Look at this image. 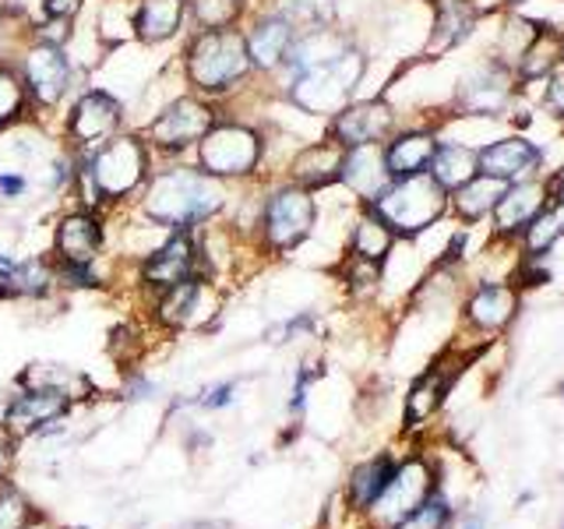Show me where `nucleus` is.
I'll use <instances>...</instances> for the list:
<instances>
[{"instance_id":"obj_45","label":"nucleus","mask_w":564,"mask_h":529,"mask_svg":"<svg viewBox=\"0 0 564 529\" xmlns=\"http://www.w3.org/2000/svg\"><path fill=\"white\" fill-rule=\"evenodd\" d=\"M466 529H480V522H469V526H466Z\"/></svg>"},{"instance_id":"obj_19","label":"nucleus","mask_w":564,"mask_h":529,"mask_svg":"<svg viewBox=\"0 0 564 529\" xmlns=\"http://www.w3.org/2000/svg\"><path fill=\"white\" fill-rule=\"evenodd\" d=\"M349 50H352V40H349V32L339 29V25H322V29L296 32V43H293L290 57H286L290 82L296 75H304V71H311V67L339 61L343 53H349Z\"/></svg>"},{"instance_id":"obj_12","label":"nucleus","mask_w":564,"mask_h":529,"mask_svg":"<svg viewBox=\"0 0 564 529\" xmlns=\"http://www.w3.org/2000/svg\"><path fill=\"white\" fill-rule=\"evenodd\" d=\"M484 8L476 0H434V14H431V32L427 43H423V61H441L448 57L452 50L463 46L476 22H480Z\"/></svg>"},{"instance_id":"obj_18","label":"nucleus","mask_w":564,"mask_h":529,"mask_svg":"<svg viewBox=\"0 0 564 529\" xmlns=\"http://www.w3.org/2000/svg\"><path fill=\"white\" fill-rule=\"evenodd\" d=\"M427 476L431 473H427V466H423V463H405V466H399L395 476H392V484H388L384 494L375 501V516L395 529L431 494V481H427Z\"/></svg>"},{"instance_id":"obj_22","label":"nucleus","mask_w":564,"mask_h":529,"mask_svg":"<svg viewBox=\"0 0 564 529\" xmlns=\"http://www.w3.org/2000/svg\"><path fill=\"white\" fill-rule=\"evenodd\" d=\"M395 244H399L395 229L388 226L375 208L364 205L357 223H352V229H349V251H352V258L381 264V261H388V255L395 251Z\"/></svg>"},{"instance_id":"obj_47","label":"nucleus","mask_w":564,"mask_h":529,"mask_svg":"<svg viewBox=\"0 0 564 529\" xmlns=\"http://www.w3.org/2000/svg\"><path fill=\"white\" fill-rule=\"evenodd\" d=\"M25 529H29V526H25Z\"/></svg>"},{"instance_id":"obj_15","label":"nucleus","mask_w":564,"mask_h":529,"mask_svg":"<svg viewBox=\"0 0 564 529\" xmlns=\"http://www.w3.org/2000/svg\"><path fill=\"white\" fill-rule=\"evenodd\" d=\"M293 43H296V25L279 8L254 18L251 32H247V53H251V64H254V71H264V75L286 67Z\"/></svg>"},{"instance_id":"obj_3","label":"nucleus","mask_w":564,"mask_h":529,"mask_svg":"<svg viewBox=\"0 0 564 529\" xmlns=\"http://www.w3.org/2000/svg\"><path fill=\"white\" fill-rule=\"evenodd\" d=\"M370 208L395 229L399 240H416L431 226H437L441 216L452 208V191L441 187L431 173H420L405 176V181H392V187Z\"/></svg>"},{"instance_id":"obj_11","label":"nucleus","mask_w":564,"mask_h":529,"mask_svg":"<svg viewBox=\"0 0 564 529\" xmlns=\"http://www.w3.org/2000/svg\"><path fill=\"white\" fill-rule=\"evenodd\" d=\"M543 159H546L543 145L529 141L525 134H508L480 145V173L498 176L505 184H519L543 176Z\"/></svg>"},{"instance_id":"obj_24","label":"nucleus","mask_w":564,"mask_h":529,"mask_svg":"<svg viewBox=\"0 0 564 529\" xmlns=\"http://www.w3.org/2000/svg\"><path fill=\"white\" fill-rule=\"evenodd\" d=\"M505 191L508 184L498 181V176H473L469 184H463L458 191H452V212H455V219L458 223H484L487 216H494V208H498V202L505 198Z\"/></svg>"},{"instance_id":"obj_26","label":"nucleus","mask_w":564,"mask_h":529,"mask_svg":"<svg viewBox=\"0 0 564 529\" xmlns=\"http://www.w3.org/2000/svg\"><path fill=\"white\" fill-rule=\"evenodd\" d=\"M561 64H564V32L557 25H543V32L536 35V43L529 46V53L516 67L519 88L546 82Z\"/></svg>"},{"instance_id":"obj_21","label":"nucleus","mask_w":564,"mask_h":529,"mask_svg":"<svg viewBox=\"0 0 564 529\" xmlns=\"http://www.w3.org/2000/svg\"><path fill=\"white\" fill-rule=\"evenodd\" d=\"M194 240L187 237V229H176V234L159 247V251L145 261V279L152 287H176V282L194 279Z\"/></svg>"},{"instance_id":"obj_30","label":"nucleus","mask_w":564,"mask_h":529,"mask_svg":"<svg viewBox=\"0 0 564 529\" xmlns=\"http://www.w3.org/2000/svg\"><path fill=\"white\" fill-rule=\"evenodd\" d=\"M25 75H29L32 93L40 96L43 102H53L67 85V61L61 57L57 46H40V50L29 53Z\"/></svg>"},{"instance_id":"obj_25","label":"nucleus","mask_w":564,"mask_h":529,"mask_svg":"<svg viewBox=\"0 0 564 529\" xmlns=\"http://www.w3.org/2000/svg\"><path fill=\"white\" fill-rule=\"evenodd\" d=\"M431 176L445 191H458L463 184H469L473 176H480V149L466 145V141L441 138L434 163H431Z\"/></svg>"},{"instance_id":"obj_28","label":"nucleus","mask_w":564,"mask_h":529,"mask_svg":"<svg viewBox=\"0 0 564 529\" xmlns=\"http://www.w3.org/2000/svg\"><path fill=\"white\" fill-rule=\"evenodd\" d=\"M120 120V102L110 99L106 93H88L78 106H75V120H70V131L82 141H99L106 134H113Z\"/></svg>"},{"instance_id":"obj_31","label":"nucleus","mask_w":564,"mask_h":529,"mask_svg":"<svg viewBox=\"0 0 564 529\" xmlns=\"http://www.w3.org/2000/svg\"><path fill=\"white\" fill-rule=\"evenodd\" d=\"M57 247L67 258V264H88L99 251V226L93 216H67L61 223Z\"/></svg>"},{"instance_id":"obj_6","label":"nucleus","mask_w":564,"mask_h":529,"mask_svg":"<svg viewBox=\"0 0 564 529\" xmlns=\"http://www.w3.org/2000/svg\"><path fill=\"white\" fill-rule=\"evenodd\" d=\"M317 216H322V212H317L314 191L300 187L293 181L279 184L261 205L264 244H269L272 251H293V247H300L314 234Z\"/></svg>"},{"instance_id":"obj_32","label":"nucleus","mask_w":564,"mask_h":529,"mask_svg":"<svg viewBox=\"0 0 564 529\" xmlns=\"http://www.w3.org/2000/svg\"><path fill=\"white\" fill-rule=\"evenodd\" d=\"M395 463L392 458H370V463H364L357 473L349 476V501L357 508H375V501L384 494V487L392 484L395 476Z\"/></svg>"},{"instance_id":"obj_41","label":"nucleus","mask_w":564,"mask_h":529,"mask_svg":"<svg viewBox=\"0 0 564 529\" xmlns=\"http://www.w3.org/2000/svg\"><path fill=\"white\" fill-rule=\"evenodd\" d=\"M78 4H82V0H46V11L53 18H64V22H67V18L78 11Z\"/></svg>"},{"instance_id":"obj_42","label":"nucleus","mask_w":564,"mask_h":529,"mask_svg":"<svg viewBox=\"0 0 564 529\" xmlns=\"http://www.w3.org/2000/svg\"><path fill=\"white\" fill-rule=\"evenodd\" d=\"M229 392H234V385H219L216 392H208V399H202V406H208V410H216V406H226L229 402Z\"/></svg>"},{"instance_id":"obj_33","label":"nucleus","mask_w":564,"mask_h":529,"mask_svg":"<svg viewBox=\"0 0 564 529\" xmlns=\"http://www.w3.org/2000/svg\"><path fill=\"white\" fill-rule=\"evenodd\" d=\"M564 240V205L561 202H546V208L540 216L529 223V229L522 234V255H533V258H543L551 247Z\"/></svg>"},{"instance_id":"obj_29","label":"nucleus","mask_w":564,"mask_h":529,"mask_svg":"<svg viewBox=\"0 0 564 529\" xmlns=\"http://www.w3.org/2000/svg\"><path fill=\"white\" fill-rule=\"evenodd\" d=\"M184 11H187V0H141L134 29L145 43H163L170 35L181 32Z\"/></svg>"},{"instance_id":"obj_1","label":"nucleus","mask_w":564,"mask_h":529,"mask_svg":"<svg viewBox=\"0 0 564 529\" xmlns=\"http://www.w3.org/2000/svg\"><path fill=\"white\" fill-rule=\"evenodd\" d=\"M226 202V187L219 176L187 166H173L166 173H159L149 184L145 194V212L149 219L159 226H173V229H187L194 223H205L208 216H216Z\"/></svg>"},{"instance_id":"obj_23","label":"nucleus","mask_w":564,"mask_h":529,"mask_svg":"<svg viewBox=\"0 0 564 529\" xmlns=\"http://www.w3.org/2000/svg\"><path fill=\"white\" fill-rule=\"evenodd\" d=\"M67 410V396L57 392V388H35L29 396H18L8 410V420L14 434H32L40 431L43 423H53Z\"/></svg>"},{"instance_id":"obj_14","label":"nucleus","mask_w":564,"mask_h":529,"mask_svg":"<svg viewBox=\"0 0 564 529\" xmlns=\"http://www.w3.org/2000/svg\"><path fill=\"white\" fill-rule=\"evenodd\" d=\"M551 202L546 194V181L543 176H533V181H519V184H508L505 198L494 208V237L498 240H522V234L529 229L540 212Z\"/></svg>"},{"instance_id":"obj_27","label":"nucleus","mask_w":564,"mask_h":529,"mask_svg":"<svg viewBox=\"0 0 564 529\" xmlns=\"http://www.w3.org/2000/svg\"><path fill=\"white\" fill-rule=\"evenodd\" d=\"M543 25H546V22H536V18H525V14H519V11H508V14L501 18V29H498V40H494L490 57L516 71L519 61L529 53V46L536 43V35L543 32Z\"/></svg>"},{"instance_id":"obj_16","label":"nucleus","mask_w":564,"mask_h":529,"mask_svg":"<svg viewBox=\"0 0 564 529\" xmlns=\"http://www.w3.org/2000/svg\"><path fill=\"white\" fill-rule=\"evenodd\" d=\"M437 145H441L437 128H399L384 141V163H388V173H392V181L431 173Z\"/></svg>"},{"instance_id":"obj_43","label":"nucleus","mask_w":564,"mask_h":529,"mask_svg":"<svg viewBox=\"0 0 564 529\" xmlns=\"http://www.w3.org/2000/svg\"><path fill=\"white\" fill-rule=\"evenodd\" d=\"M0 191L18 194V191H22V181H14V176H0Z\"/></svg>"},{"instance_id":"obj_39","label":"nucleus","mask_w":564,"mask_h":529,"mask_svg":"<svg viewBox=\"0 0 564 529\" xmlns=\"http://www.w3.org/2000/svg\"><path fill=\"white\" fill-rule=\"evenodd\" d=\"M14 106H18V85L4 75V71H0V120L11 117Z\"/></svg>"},{"instance_id":"obj_40","label":"nucleus","mask_w":564,"mask_h":529,"mask_svg":"<svg viewBox=\"0 0 564 529\" xmlns=\"http://www.w3.org/2000/svg\"><path fill=\"white\" fill-rule=\"evenodd\" d=\"M543 181H546V194H551V202L564 205V166H557L551 176H543Z\"/></svg>"},{"instance_id":"obj_2","label":"nucleus","mask_w":564,"mask_h":529,"mask_svg":"<svg viewBox=\"0 0 564 529\" xmlns=\"http://www.w3.org/2000/svg\"><path fill=\"white\" fill-rule=\"evenodd\" d=\"M364 75H367V53L352 46L349 53H343L339 61L311 67V71H304V75H296L286 85V99L296 106L300 114L332 120V117H339L352 99H357Z\"/></svg>"},{"instance_id":"obj_36","label":"nucleus","mask_w":564,"mask_h":529,"mask_svg":"<svg viewBox=\"0 0 564 529\" xmlns=\"http://www.w3.org/2000/svg\"><path fill=\"white\" fill-rule=\"evenodd\" d=\"M448 516H452V508H448V501L441 498V494H427L410 516H405L395 529H445V522H448Z\"/></svg>"},{"instance_id":"obj_4","label":"nucleus","mask_w":564,"mask_h":529,"mask_svg":"<svg viewBox=\"0 0 564 529\" xmlns=\"http://www.w3.org/2000/svg\"><path fill=\"white\" fill-rule=\"evenodd\" d=\"M254 71L247 53V35L237 29L198 32L187 50V78L198 93L219 96Z\"/></svg>"},{"instance_id":"obj_5","label":"nucleus","mask_w":564,"mask_h":529,"mask_svg":"<svg viewBox=\"0 0 564 529\" xmlns=\"http://www.w3.org/2000/svg\"><path fill=\"white\" fill-rule=\"evenodd\" d=\"M519 96V78L516 71L505 67L501 61H480L469 67L463 78L455 82V96H452V117H480V120H498L508 117L511 106Z\"/></svg>"},{"instance_id":"obj_37","label":"nucleus","mask_w":564,"mask_h":529,"mask_svg":"<svg viewBox=\"0 0 564 529\" xmlns=\"http://www.w3.org/2000/svg\"><path fill=\"white\" fill-rule=\"evenodd\" d=\"M540 102L551 117L564 120V64L546 82H540Z\"/></svg>"},{"instance_id":"obj_46","label":"nucleus","mask_w":564,"mask_h":529,"mask_svg":"<svg viewBox=\"0 0 564 529\" xmlns=\"http://www.w3.org/2000/svg\"><path fill=\"white\" fill-rule=\"evenodd\" d=\"M0 463H4V452H0Z\"/></svg>"},{"instance_id":"obj_13","label":"nucleus","mask_w":564,"mask_h":529,"mask_svg":"<svg viewBox=\"0 0 564 529\" xmlns=\"http://www.w3.org/2000/svg\"><path fill=\"white\" fill-rule=\"evenodd\" d=\"M346 145H339L332 134L307 141L304 149H296V155L286 166V181L307 187V191H325L332 184L343 181V166H346Z\"/></svg>"},{"instance_id":"obj_44","label":"nucleus","mask_w":564,"mask_h":529,"mask_svg":"<svg viewBox=\"0 0 564 529\" xmlns=\"http://www.w3.org/2000/svg\"><path fill=\"white\" fill-rule=\"evenodd\" d=\"M522 4H525V0H501V8H505V11H519Z\"/></svg>"},{"instance_id":"obj_34","label":"nucleus","mask_w":564,"mask_h":529,"mask_svg":"<svg viewBox=\"0 0 564 529\" xmlns=\"http://www.w3.org/2000/svg\"><path fill=\"white\" fill-rule=\"evenodd\" d=\"M445 392H448V375L441 367H431L427 375L410 388V399H405V417H410V423L427 420L441 406V399H445Z\"/></svg>"},{"instance_id":"obj_9","label":"nucleus","mask_w":564,"mask_h":529,"mask_svg":"<svg viewBox=\"0 0 564 529\" xmlns=\"http://www.w3.org/2000/svg\"><path fill=\"white\" fill-rule=\"evenodd\" d=\"M216 128V110L208 102H202L198 96H181L173 99L163 114L152 120V141L163 145L170 152H181L191 145H202V138Z\"/></svg>"},{"instance_id":"obj_20","label":"nucleus","mask_w":564,"mask_h":529,"mask_svg":"<svg viewBox=\"0 0 564 529\" xmlns=\"http://www.w3.org/2000/svg\"><path fill=\"white\" fill-rule=\"evenodd\" d=\"M519 311V290L508 282H480L466 300V322L476 332H501Z\"/></svg>"},{"instance_id":"obj_38","label":"nucleus","mask_w":564,"mask_h":529,"mask_svg":"<svg viewBox=\"0 0 564 529\" xmlns=\"http://www.w3.org/2000/svg\"><path fill=\"white\" fill-rule=\"evenodd\" d=\"M25 519H29V508L18 498V490L11 487L0 490V529H25Z\"/></svg>"},{"instance_id":"obj_35","label":"nucleus","mask_w":564,"mask_h":529,"mask_svg":"<svg viewBox=\"0 0 564 529\" xmlns=\"http://www.w3.org/2000/svg\"><path fill=\"white\" fill-rule=\"evenodd\" d=\"M187 11L202 32L234 29L237 18L243 14V0H187Z\"/></svg>"},{"instance_id":"obj_10","label":"nucleus","mask_w":564,"mask_h":529,"mask_svg":"<svg viewBox=\"0 0 564 529\" xmlns=\"http://www.w3.org/2000/svg\"><path fill=\"white\" fill-rule=\"evenodd\" d=\"M145 166H149L145 145H141L138 138H117L106 149H99L88 173H93L99 194H106V198H120V194H128L141 184Z\"/></svg>"},{"instance_id":"obj_17","label":"nucleus","mask_w":564,"mask_h":529,"mask_svg":"<svg viewBox=\"0 0 564 529\" xmlns=\"http://www.w3.org/2000/svg\"><path fill=\"white\" fill-rule=\"evenodd\" d=\"M360 205H375L381 194L392 187V173L384 163V145H360L346 152L343 181H339Z\"/></svg>"},{"instance_id":"obj_7","label":"nucleus","mask_w":564,"mask_h":529,"mask_svg":"<svg viewBox=\"0 0 564 529\" xmlns=\"http://www.w3.org/2000/svg\"><path fill=\"white\" fill-rule=\"evenodd\" d=\"M264 159L261 131L247 123H216L198 145V166L212 176H251Z\"/></svg>"},{"instance_id":"obj_8","label":"nucleus","mask_w":564,"mask_h":529,"mask_svg":"<svg viewBox=\"0 0 564 529\" xmlns=\"http://www.w3.org/2000/svg\"><path fill=\"white\" fill-rule=\"evenodd\" d=\"M399 131V114L384 96L375 99H352L339 117L328 120V134L346 149L360 145H384Z\"/></svg>"}]
</instances>
